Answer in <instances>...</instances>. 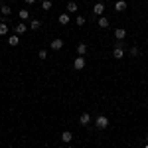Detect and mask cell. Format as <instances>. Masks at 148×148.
Segmentation results:
<instances>
[{
    "mask_svg": "<svg viewBox=\"0 0 148 148\" xmlns=\"http://www.w3.org/2000/svg\"><path fill=\"white\" fill-rule=\"evenodd\" d=\"M95 126H97L99 130H105V128L109 126V116H105V114H99V116L95 119Z\"/></svg>",
    "mask_w": 148,
    "mask_h": 148,
    "instance_id": "6da1fadb",
    "label": "cell"
},
{
    "mask_svg": "<svg viewBox=\"0 0 148 148\" xmlns=\"http://www.w3.org/2000/svg\"><path fill=\"white\" fill-rule=\"evenodd\" d=\"M113 57H114V59H123V57H125V44H123V42H119V44L114 46Z\"/></svg>",
    "mask_w": 148,
    "mask_h": 148,
    "instance_id": "7a4b0ae2",
    "label": "cell"
},
{
    "mask_svg": "<svg viewBox=\"0 0 148 148\" xmlns=\"http://www.w3.org/2000/svg\"><path fill=\"white\" fill-rule=\"evenodd\" d=\"M28 30H30V26H28L26 22H20V24L14 26V34H16V36H24Z\"/></svg>",
    "mask_w": 148,
    "mask_h": 148,
    "instance_id": "3957f363",
    "label": "cell"
},
{
    "mask_svg": "<svg viewBox=\"0 0 148 148\" xmlns=\"http://www.w3.org/2000/svg\"><path fill=\"white\" fill-rule=\"evenodd\" d=\"M73 67L77 69V71L85 69V56H77L75 57V59H73Z\"/></svg>",
    "mask_w": 148,
    "mask_h": 148,
    "instance_id": "277c9868",
    "label": "cell"
},
{
    "mask_svg": "<svg viewBox=\"0 0 148 148\" xmlns=\"http://www.w3.org/2000/svg\"><path fill=\"white\" fill-rule=\"evenodd\" d=\"M126 38V30L125 28H114V40L116 42H123Z\"/></svg>",
    "mask_w": 148,
    "mask_h": 148,
    "instance_id": "5b68a950",
    "label": "cell"
},
{
    "mask_svg": "<svg viewBox=\"0 0 148 148\" xmlns=\"http://www.w3.org/2000/svg\"><path fill=\"white\" fill-rule=\"evenodd\" d=\"M103 12H105V4H103V2H97V4L93 6V14L99 18V16H103Z\"/></svg>",
    "mask_w": 148,
    "mask_h": 148,
    "instance_id": "8992f818",
    "label": "cell"
},
{
    "mask_svg": "<svg viewBox=\"0 0 148 148\" xmlns=\"http://www.w3.org/2000/svg\"><path fill=\"white\" fill-rule=\"evenodd\" d=\"M97 26H99L101 30H105V28H109V26H111V22H109V18H107V16H99V20H97Z\"/></svg>",
    "mask_w": 148,
    "mask_h": 148,
    "instance_id": "52a82bcc",
    "label": "cell"
},
{
    "mask_svg": "<svg viewBox=\"0 0 148 148\" xmlns=\"http://www.w3.org/2000/svg\"><path fill=\"white\" fill-rule=\"evenodd\" d=\"M49 47H51L53 51H59V49L63 47V40H59V38H56V40H51V44H49Z\"/></svg>",
    "mask_w": 148,
    "mask_h": 148,
    "instance_id": "ba28073f",
    "label": "cell"
},
{
    "mask_svg": "<svg viewBox=\"0 0 148 148\" xmlns=\"http://www.w3.org/2000/svg\"><path fill=\"white\" fill-rule=\"evenodd\" d=\"M126 6H128V4H126L125 0H116V2H114V12H125Z\"/></svg>",
    "mask_w": 148,
    "mask_h": 148,
    "instance_id": "9c48e42d",
    "label": "cell"
},
{
    "mask_svg": "<svg viewBox=\"0 0 148 148\" xmlns=\"http://www.w3.org/2000/svg\"><path fill=\"white\" fill-rule=\"evenodd\" d=\"M79 125H83V126L91 125V114H89V113H83V114L79 116Z\"/></svg>",
    "mask_w": 148,
    "mask_h": 148,
    "instance_id": "30bf717a",
    "label": "cell"
},
{
    "mask_svg": "<svg viewBox=\"0 0 148 148\" xmlns=\"http://www.w3.org/2000/svg\"><path fill=\"white\" fill-rule=\"evenodd\" d=\"M71 140H73V134H71V130H63V132H61V142L69 144Z\"/></svg>",
    "mask_w": 148,
    "mask_h": 148,
    "instance_id": "8fae6325",
    "label": "cell"
},
{
    "mask_svg": "<svg viewBox=\"0 0 148 148\" xmlns=\"http://www.w3.org/2000/svg\"><path fill=\"white\" fill-rule=\"evenodd\" d=\"M57 22L61 24V26H67V24H69V12H63V14H59Z\"/></svg>",
    "mask_w": 148,
    "mask_h": 148,
    "instance_id": "7c38bea8",
    "label": "cell"
},
{
    "mask_svg": "<svg viewBox=\"0 0 148 148\" xmlns=\"http://www.w3.org/2000/svg\"><path fill=\"white\" fill-rule=\"evenodd\" d=\"M18 44H20V36H10V38H8V46H12V47H16L18 46Z\"/></svg>",
    "mask_w": 148,
    "mask_h": 148,
    "instance_id": "4fadbf2b",
    "label": "cell"
},
{
    "mask_svg": "<svg viewBox=\"0 0 148 148\" xmlns=\"http://www.w3.org/2000/svg\"><path fill=\"white\" fill-rule=\"evenodd\" d=\"M0 14L8 18V16H10V14H12V8H10V6H8V4H2V6H0Z\"/></svg>",
    "mask_w": 148,
    "mask_h": 148,
    "instance_id": "5bb4252c",
    "label": "cell"
},
{
    "mask_svg": "<svg viewBox=\"0 0 148 148\" xmlns=\"http://www.w3.org/2000/svg\"><path fill=\"white\" fill-rule=\"evenodd\" d=\"M77 10H79V4L73 2V0H69V2H67V12L71 14V12H77Z\"/></svg>",
    "mask_w": 148,
    "mask_h": 148,
    "instance_id": "9a60e30c",
    "label": "cell"
},
{
    "mask_svg": "<svg viewBox=\"0 0 148 148\" xmlns=\"http://www.w3.org/2000/svg\"><path fill=\"white\" fill-rule=\"evenodd\" d=\"M18 16H20V22H26V20H30V10H20L18 12Z\"/></svg>",
    "mask_w": 148,
    "mask_h": 148,
    "instance_id": "2e32d148",
    "label": "cell"
},
{
    "mask_svg": "<svg viewBox=\"0 0 148 148\" xmlns=\"http://www.w3.org/2000/svg\"><path fill=\"white\" fill-rule=\"evenodd\" d=\"M40 28H42V22H40V20H30V30L38 32Z\"/></svg>",
    "mask_w": 148,
    "mask_h": 148,
    "instance_id": "e0dca14e",
    "label": "cell"
},
{
    "mask_svg": "<svg viewBox=\"0 0 148 148\" xmlns=\"http://www.w3.org/2000/svg\"><path fill=\"white\" fill-rule=\"evenodd\" d=\"M8 30H10V26L6 22H0V36H6L8 34Z\"/></svg>",
    "mask_w": 148,
    "mask_h": 148,
    "instance_id": "ac0fdd59",
    "label": "cell"
},
{
    "mask_svg": "<svg viewBox=\"0 0 148 148\" xmlns=\"http://www.w3.org/2000/svg\"><path fill=\"white\" fill-rule=\"evenodd\" d=\"M77 53H79V56H85V53H87V44H79V46H77Z\"/></svg>",
    "mask_w": 148,
    "mask_h": 148,
    "instance_id": "d6986e66",
    "label": "cell"
},
{
    "mask_svg": "<svg viewBox=\"0 0 148 148\" xmlns=\"http://www.w3.org/2000/svg\"><path fill=\"white\" fill-rule=\"evenodd\" d=\"M128 53H130V57H138V56H140V49H138L136 46H132V47H130V51H128Z\"/></svg>",
    "mask_w": 148,
    "mask_h": 148,
    "instance_id": "ffe728a7",
    "label": "cell"
},
{
    "mask_svg": "<svg viewBox=\"0 0 148 148\" xmlns=\"http://www.w3.org/2000/svg\"><path fill=\"white\" fill-rule=\"evenodd\" d=\"M51 6H53L51 0H44V2H42V8H44V10H51Z\"/></svg>",
    "mask_w": 148,
    "mask_h": 148,
    "instance_id": "44dd1931",
    "label": "cell"
},
{
    "mask_svg": "<svg viewBox=\"0 0 148 148\" xmlns=\"http://www.w3.org/2000/svg\"><path fill=\"white\" fill-rule=\"evenodd\" d=\"M85 22H87L85 16H77V18H75V24H77V26H85Z\"/></svg>",
    "mask_w": 148,
    "mask_h": 148,
    "instance_id": "7402d4cb",
    "label": "cell"
},
{
    "mask_svg": "<svg viewBox=\"0 0 148 148\" xmlns=\"http://www.w3.org/2000/svg\"><path fill=\"white\" fill-rule=\"evenodd\" d=\"M38 57H40V59H46V57H47V51H46V49H40V51H38Z\"/></svg>",
    "mask_w": 148,
    "mask_h": 148,
    "instance_id": "603a6c76",
    "label": "cell"
},
{
    "mask_svg": "<svg viewBox=\"0 0 148 148\" xmlns=\"http://www.w3.org/2000/svg\"><path fill=\"white\" fill-rule=\"evenodd\" d=\"M26 4H36V0H26Z\"/></svg>",
    "mask_w": 148,
    "mask_h": 148,
    "instance_id": "cb8c5ba5",
    "label": "cell"
},
{
    "mask_svg": "<svg viewBox=\"0 0 148 148\" xmlns=\"http://www.w3.org/2000/svg\"><path fill=\"white\" fill-rule=\"evenodd\" d=\"M144 148H148V142H146V144H144Z\"/></svg>",
    "mask_w": 148,
    "mask_h": 148,
    "instance_id": "d4e9b609",
    "label": "cell"
},
{
    "mask_svg": "<svg viewBox=\"0 0 148 148\" xmlns=\"http://www.w3.org/2000/svg\"><path fill=\"white\" fill-rule=\"evenodd\" d=\"M65 148H73V146H69V144H67V146H65Z\"/></svg>",
    "mask_w": 148,
    "mask_h": 148,
    "instance_id": "484cf974",
    "label": "cell"
},
{
    "mask_svg": "<svg viewBox=\"0 0 148 148\" xmlns=\"http://www.w3.org/2000/svg\"><path fill=\"white\" fill-rule=\"evenodd\" d=\"M146 142H148V134H146Z\"/></svg>",
    "mask_w": 148,
    "mask_h": 148,
    "instance_id": "4316f807",
    "label": "cell"
},
{
    "mask_svg": "<svg viewBox=\"0 0 148 148\" xmlns=\"http://www.w3.org/2000/svg\"><path fill=\"white\" fill-rule=\"evenodd\" d=\"M0 16H2V14H0Z\"/></svg>",
    "mask_w": 148,
    "mask_h": 148,
    "instance_id": "83f0119b",
    "label": "cell"
}]
</instances>
